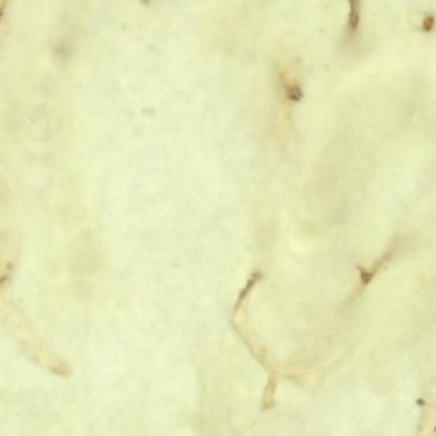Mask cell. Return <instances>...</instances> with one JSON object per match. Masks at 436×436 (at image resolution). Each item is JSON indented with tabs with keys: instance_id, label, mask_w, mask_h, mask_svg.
Segmentation results:
<instances>
[{
	"instance_id": "cell-1",
	"label": "cell",
	"mask_w": 436,
	"mask_h": 436,
	"mask_svg": "<svg viewBox=\"0 0 436 436\" xmlns=\"http://www.w3.org/2000/svg\"><path fill=\"white\" fill-rule=\"evenodd\" d=\"M350 27L352 30H355L359 24L360 17V1L359 0H350Z\"/></svg>"
},
{
	"instance_id": "cell-2",
	"label": "cell",
	"mask_w": 436,
	"mask_h": 436,
	"mask_svg": "<svg viewBox=\"0 0 436 436\" xmlns=\"http://www.w3.org/2000/svg\"><path fill=\"white\" fill-rule=\"evenodd\" d=\"M287 95H288L289 99L294 101V102L301 100L303 96V91H302L301 88L298 85H293V86L289 87Z\"/></svg>"
}]
</instances>
